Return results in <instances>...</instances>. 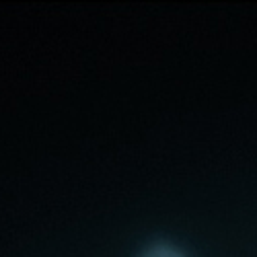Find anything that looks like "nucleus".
Wrapping results in <instances>:
<instances>
[{"label":"nucleus","instance_id":"obj_1","mask_svg":"<svg viewBox=\"0 0 257 257\" xmlns=\"http://www.w3.org/2000/svg\"><path fill=\"white\" fill-rule=\"evenodd\" d=\"M140 257H185L181 249H177L175 245L171 243H165V241H157L153 245H148Z\"/></svg>","mask_w":257,"mask_h":257}]
</instances>
